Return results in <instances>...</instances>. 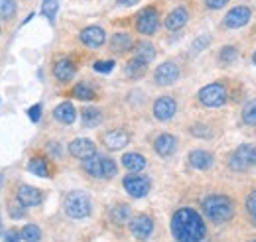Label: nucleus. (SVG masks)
Instances as JSON below:
<instances>
[{
	"mask_svg": "<svg viewBox=\"0 0 256 242\" xmlns=\"http://www.w3.org/2000/svg\"><path fill=\"white\" fill-rule=\"evenodd\" d=\"M0 232H2V222H0Z\"/></svg>",
	"mask_w": 256,
	"mask_h": 242,
	"instance_id": "obj_49",
	"label": "nucleus"
},
{
	"mask_svg": "<svg viewBox=\"0 0 256 242\" xmlns=\"http://www.w3.org/2000/svg\"><path fill=\"white\" fill-rule=\"evenodd\" d=\"M28 116H30V120H32L34 124H38L40 118H42V104H34V106H30Z\"/></svg>",
	"mask_w": 256,
	"mask_h": 242,
	"instance_id": "obj_41",
	"label": "nucleus"
},
{
	"mask_svg": "<svg viewBox=\"0 0 256 242\" xmlns=\"http://www.w3.org/2000/svg\"><path fill=\"white\" fill-rule=\"evenodd\" d=\"M188 162H190V166H192L193 170H197V172H207V170L213 168L215 156L207 150H193V152H190V156H188Z\"/></svg>",
	"mask_w": 256,
	"mask_h": 242,
	"instance_id": "obj_22",
	"label": "nucleus"
},
{
	"mask_svg": "<svg viewBox=\"0 0 256 242\" xmlns=\"http://www.w3.org/2000/svg\"><path fill=\"white\" fill-rule=\"evenodd\" d=\"M242 122L246 126H256V98L248 100L244 106H242V114H240Z\"/></svg>",
	"mask_w": 256,
	"mask_h": 242,
	"instance_id": "obj_34",
	"label": "nucleus"
},
{
	"mask_svg": "<svg viewBox=\"0 0 256 242\" xmlns=\"http://www.w3.org/2000/svg\"><path fill=\"white\" fill-rule=\"evenodd\" d=\"M190 134L195 136V138H201V140H211L215 136L213 126L203 124V122H193L192 126H190Z\"/></svg>",
	"mask_w": 256,
	"mask_h": 242,
	"instance_id": "obj_32",
	"label": "nucleus"
},
{
	"mask_svg": "<svg viewBox=\"0 0 256 242\" xmlns=\"http://www.w3.org/2000/svg\"><path fill=\"white\" fill-rule=\"evenodd\" d=\"M197 100L201 106L205 108H221L228 102V89L226 85L217 81V83H209L197 92Z\"/></svg>",
	"mask_w": 256,
	"mask_h": 242,
	"instance_id": "obj_6",
	"label": "nucleus"
},
{
	"mask_svg": "<svg viewBox=\"0 0 256 242\" xmlns=\"http://www.w3.org/2000/svg\"><path fill=\"white\" fill-rule=\"evenodd\" d=\"M128 228H130V232H132L134 238H138V240H148V238L154 234V218H152L150 214H146V212L136 214V216L130 218Z\"/></svg>",
	"mask_w": 256,
	"mask_h": 242,
	"instance_id": "obj_12",
	"label": "nucleus"
},
{
	"mask_svg": "<svg viewBox=\"0 0 256 242\" xmlns=\"http://www.w3.org/2000/svg\"><path fill=\"white\" fill-rule=\"evenodd\" d=\"M28 172L38 176V178H54L56 176V168H54L50 156H44V154H36L30 158Z\"/></svg>",
	"mask_w": 256,
	"mask_h": 242,
	"instance_id": "obj_19",
	"label": "nucleus"
},
{
	"mask_svg": "<svg viewBox=\"0 0 256 242\" xmlns=\"http://www.w3.org/2000/svg\"><path fill=\"white\" fill-rule=\"evenodd\" d=\"M20 240H22L20 230H16V228L6 230V234H4V242H20Z\"/></svg>",
	"mask_w": 256,
	"mask_h": 242,
	"instance_id": "obj_42",
	"label": "nucleus"
},
{
	"mask_svg": "<svg viewBox=\"0 0 256 242\" xmlns=\"http://www.w3.org/2000/svg\"><path fill=\"white\" fill-rule=\"evenodd\" d=\"M162 28V12L158 4L144 6L136 16H134V30L144 38L156 36Z\"/></svg>",
	"mask_w": 256,
	"mask_h": 242,
	"instance_id": "obj_3",
	"label": "nucleus"
},
{
	"mask_svg": "<svg viewBox=\"0 0 256 242\" xmlns=\"http://www.w3.org/2000/svg\"><path fill=\"white\" fill-rule=\"evenodd\" d=\"M18 18V0H0V22L12 26Z\"/></svg>",
	"mask_w": 256,
	"mask_h": 242,
	"instance_id": "obj_27",
	"label": "nucleus"
},
{
	"mask_svg": "<svg viewBox=\"0 0 256 242\" xmlns=\"http://www.w3.org/2000/svg\"><path fill=\"white\" fill-rule=\"evenodd\" d=\"M190 18H192V10H190L188 6H184V4H180V6H176L174 10H170V12L166 14V18H164V28L168 32L184 30V28L188 26Z\"/></svg>",
	"mask_w": 256,
	"mask_h": 242,
	"instance_id": "obj_13",
	"label": "nucleus"
},
{
	"mask_svg": "<svg viewBox=\"0 0 256 242\" xmlns=\"http://www.w3.org/2000/svg\"><path fill=\"white\" fill-rule=\"evenodd\" d=\"M140 0H116V6L118 8H130V6H136Z\"/></svg>",
	"mask_w": 256,
	"mask_h": 242,
	"instance_id": "obj_44",
	"label": "nucleus"
},
{
	"mask_svg": "<svg viewBox=\"0 0 256 242\" xmlns=\"http://www.w3.org/2000/svg\"><path fill=\"white\" fill-rule=\"evenodd\" d=\"M52 73H54V79L60 83V85H67L75 79L77 75V61L69 56H62L54 61V67H52Z\"/></svg>",
	"mask_w": 256,
	"mask_h": 242,
	"instance_id": "obj_10",
	"label": "nucleus"
},
{
	"mask_svg": "<svg viewBox=\"0 0 256 242\" xmlns=\"http://www.w3.org/2000/svg\"><path fill=\"white\" fill-rule=\"evenodd\" d=\"M172 234L178 242H203L207 236V226L195 209L184 207L172 216Z\"/></svg>",
	"mask_w": 256,
	"mask_h": 242,
	"instance_id": "obj_1",
	"label": "nucleus"
},
{
	"mask_svg": "<svg viewBox=\"0 0 256 242\" xmlns=\"http://www.w3.org/2000/svg\"><path fill=\"white\" fill-rule=\"evenodd\" d=\"M252 63H254V65H256V52H254V54H252Z\"/></svg>",
	"mask_w": 256,
	"mask_h": 242,
	"instance_id": "obj_47",
	"label": "nucleus"
},
{
	"mask_svg": "<svg viewBox=\"0 0 256 242\" xmlns=\"http://www.w3.org/2000/svg\"><path fill=\"white\" fill-rule=\"evenodd\" d=\"M134 38L128 32H114L108 40V52L112 56H126L134 50Z\"/></svg>",
	"mask_w": 256,
	"mask_h": 242,
	"instance_id": "obj_18",
	"label": "nucleus"
},
{
	"mask_svg": "<svg viewBox=\"0 0 256 242\" xmlns=\"http://www.w3.org/2000/svg\"><path fill=\"white\" fill-rule=\"evenodd\" d=\"M65 214L73 220H83L91 216L93 212V201L85 191H71L64 201Z\"/></svg>",
	"mask_w": 256,
	"mask_h": 242,
	"instance_id": "obj_5",
	"label": "nucleus"
},
{
	"mask_svg": "<svg viewBox=\"0 0 256 242\" xmlns=\"http://www.w3.org/2000/svg\"><path fill=\"white\" fill-rule=\"evenodd\" d=\"M8 212H10V216H12V218H22V216L26 214V207H24V205H20L18 201H14V203H10V205H8Z\"/></svg>",
	"mask_w": 256,
	"mask_h": 242,
	"instance_id": "obj_38",
	"label": "nucleus"
},
{
	"mask_svg": "<svg viewBox=\"0 0 256 242\" xmlns=\"http://www.w3.org/2000/svg\"><path fill=\"white\" fill-rule=\"evenodd\" d=\"M201 209L207 220H211L213 224H224L228 220H232L234 216V201L226 195L215 193L203 199Z\"/></svg>",
	"mask_w": 256,
	"mask_h": 242,
	"instance_id": "obj_2",
	"label": "nucleus"
},
{
	"mask_svg": "<svg viewBox=\"0 0 256 242\" xmlns=\"http://www.w3.org/2000/svg\"><path fill=\"white\" fill-rule=\"evenodd\" d=\"M250 20H252V8L240 4L226 12V16L223 18V28L224 30H238V28H244Z\"/></svg>",
	"mask_w": 256,
	"mask_h": 242,
	"instance_id": "obj_11",
	"label": "nucleus"
},
{
	"mask_svg": "<svg viewBox=\"0 0 256 242\" xmlns=\"http://www.w3.org/2000/svg\"><path fill=\"white\" fill-rule=\"evenodd\" d=\"M34 16H36V14H34V12H30V14H28V16H26V20H22V26H26V24H28V22H30V20H32Z\"/></svg>",
	"mask_w": 256,
	"mask_h": 242,
	"instance_id": "obj_45",
	"label": "nucleus"
},
{
	"mask_svg": "<svg viewBox=\"0 0 256 242\" xmlns=\"http://www.w3.org/2000/svg\"><path fill=\"white\" fill-rule=\"evenodd\" d=\"M148 63L142 60H138V58H130L126 61V65H124V77H126L128 81H140V79H144L146 77V73H148Z\"/></svg>",
	"mask_w": 256,
	"mask_h": 242,
	"instance_id": "obj_23",
	"label": "nucleus"
},
{
	"mask_svg": "<svg viewBox=\"0 0 256 242\" xmlns=\"http://www.w3.org/2000/svg\"><path fill=\"white\" fill-rule=\"evenodd\" d=\"M14 197H16V201L20 203V205H24L26 209H30V207H40L42 203H44V193H42V189H38V187H34V185H26V183H20L18 187H16V191H14Z\"/></svg>",
	"mask_w": 256,
	"mask_h": 242,
	"instance_id": "obj_14",
	"label": "nucleus"
},
{
	"mask_svg": "<svg viewBox=\"0 0 256 242\" xmlns=\"http://www.w3.org/2000/svg\"><path fill=\"white\" fill-rule=\"evenodd\" d=\"M95 71L96 73H110L114 69V61L112 60H106V61H96L95 65Z\"/></svg>",
	"mask_w": 256,
	"mask_h": 242,
	"instance_id": "obj_40",
	"label": "nucleus"
},
{
	"mask_svg": "<svg viewBox=\"0 0 256 242\" xmlns=\"http://www.w3.org/2000/svg\"><path fill=\"white\" fill-rule=\"evenodd\" d=\"M240 58V52H238V48L236 46H223L221 50H219V54H217V61H219V65L221 67H230V65H234L236 61Z\"/></svg>",
	"mask_w": 256,
	"mask_h": 242,
	"instance_id": "obj_31",
	"label": "nucleus"
},
{
	"mask_svg": "<svg viewBox=\"0 0 256 242\" xmlns=\"http://www.w3.org/2000/svg\"><path fill=\"white\" fill-rule=\"evenodd\" d=\"M108 216H110V220L116 226H124V224L130 222V218H132V209H130V205H126V203H116L110 209Z\"/></svg>",
	"mask_w": 256,
	"mask_h": 242,
	"instance_id": "obj_29",
	"label": "nucleus"
},
{
	"mask_svg": "<svg viewBox=\"0 0 256 242\" xmlns=\"http://www.w3.org/2000/svg\"><path fill=\"white\" fill-rule=\"evenodd\" d=\"M69 94L77 100H96L98 98V89L89 81H81L69 91Z\"/></svg>",
	"mask_w": 256,
	"mask_h": 242,
	"instance_id": "obj_25",
	"label": "nucleus"
},
{
	"mask_svg": "<svg viewBox=\"0 0 256 242\" xmlns=\"http://www.w3.org/2000/svg\"><path fill=\"white\" fill-rule=\"evenodd\" d=\"M230 0H203V4H205V8L207 10H211V12H217V10H223L224 6L228 4Z\"/></svg>",
	"mask_w": 256,
	"mask_h": 242,
	"instance_id": "obj_39",
	"label": "nucleus"
},
{
	"mask_svg": "<svg viewBox=\"0 0 256 242\" xmlns=\"http://www.w3.org/2000/svg\"><path fill=\"white\" fill-rule=\"evenodd\" d=\"M132 56L138 58V60L146 61V63L150 65L152 61L156 60L158 52H156V46H154V44H150V42H138V44H134Z\"/></svg>",
	"mask_w": 256,
	"mask_h": 242,
	"instance_id": "obj_28",
	"label": "nucleus"
},
{
	"mask_svg": "<svg viewBox=\"0 0 256 242\" xmlns=\"http://www.w3.org/2000/svg\"><path fill=\"white\" fill-rule=\"evenodd\" d=\"M60 12V0H46L42 2V16L50 20V24H56V16Z\"/></svg>",
	"mask_w": 256,
	"mask_h": 242,
	"instance_id": "obj_33",
	"label": "nucleus"
},
{
	"mask_svg": "<svg viewBox=\"0 0 256 242\" xmlns=\"http://www.w3.org/2000/svg\"><path fill=\"white\" fill-rule=\"evenodd\" d=\"M0 38H2V22H0Z\"/></svg>",
	"mask_w": 256,
	"mask_h": 242,
	"instance_id": "obj_48",
	"label": "nucleus"
},
{
	"mask_svg": "<svg viewBox=\"0 0 256 242\" xmlns=\"http://www.w3.org/2000/svg\"><path fill=\"white\" fill-rule=\"evenodd\" d=\"M180 79H182V65L176 60L164 61L154 71V85L156 87H172Z\"/></svg>",
	"mask_w": 256,
	"mask_h": 242,
	"instance_id": "obj_7",
	"label": "nucleus"
},
{
	"mask_svg": "<svg viewBox=\"0 0 256 242\" xmlns=\"http://www.w3.org/2000/svg\"><path fill=\"white\" fill-rule=\"evenodd\" d=\"M102 120H104V114L96 106H85L81 110V122H83L85 128H96V126L102 124Z\"/></svg>",
	"mask_w": 256,
	"mask_h": 242,
	"instance_id": "obj_30",
	"label": "nucleus"
},
{
	"mask_svg": "<svg viewBox=\"0 0 256 242\" xmlns=\"http://www.w3.org/2000/svg\"><path fill=\"white\" fill-rule=\"evenodd\" d=\"M178 146H180V140L174 134H168V132L156 136V140H154V152L160 158H172L178 152Z\"/></svg>",
	"mask_w": 256,
	"mask_h": 242,
	"instance_id": "obj_21",
	"label": "nucleus"
},
{
	"mask_svg": "<svg viewBox=\"0 0 256 242\" xmlns=\"http://www.w3.org/2000/svg\"><path fill=\"white\" fill-rule=\"evenodd\" d=\"M248 242H256V240H248Z\"/></svg>",
	"mask_w": 256,
	"mask_h": 242,
	"instance_id": "obj_50",
	"label": "nucleus"
},
{
	"mask_svg": "<svg viewBox=\"0 0 256 242\" xmlns=\"http://www.w3.org/2000/svg\"><path fill=\"white\" fill-rule=\"evenodd\" d=\"M122 166H124V170H128L130 174H140V172L146 170L148 162H146V158H144L142 154H138V152H128V154L122 156Z\"/></svg>",
	"mask_w": 256,
	"mask_h": 242,
	"instance_id": "obj_26",
	"label": "nucleus"
},
{
	"mask_svg": "<svg viewBox=\"0 0 256 242\" xmlns=\"http://www.w3.org/2000/svg\"><path fill=\"white\" fill-rule=\"evenodd\" d=\"M83 172L93 180H112L118 174V166L112 158L95 154L83 162Z\"/></svg>",
	"mask_w": 256,
	"mask_h": 242,
	"instance_id": "obj_4",
	"label": "nucleus"
},
{
	"mask_svg": "<svg viewBox=\"0 0 256 242\" xmlns=\"http://www.w3.org/2000/svg\"><path fill=\"white\" fill-rule=\"evenodd\" d=\"M244 211H246V216L250 220V224L256 228V189H252L246 199H244Z\"/></svg>",
	"mask_w": 256,
	"mask_h": 242,
	"instance_id": "obj_35",
	"label": "nucleus"
},
{
	"mask_svg": "<svg viewBox=\"0 0 256 242\" xmlns=\"http://www.w3.org/2000/svg\"><path fill=\"white\" fill-rule=\"evenodd\" d=\"M54 118L60 122V124H65V126H71L73 122L77 120V108L73 102L65 100L62 104H58L54 108Z\"/></svg>",
	"mask_w": 256,
	"mask_h": 242,
	"instance_id": "obj_24",
	"label": "nucleus"
},
{
	"mask_svg": "<svg viewBox=\"0 0 256 242\" xmlns=\"http://www.w3.org/2000/svg\"><path fill=\"white\" fill-rule=\"evenodd\" d=\"M79 42L87 50H100L106 44V30L102 26H87L79 32Z\"/></svg>",
	"mask_w": 256,
	"mask_h": 242,
	"instance_id": "obj_15",
	"label": "nucleus"
},
{
	"mask_svg": "<svg viewBox=\"0 0 256 242\" xmlns=\"http://www.w3.org/2000/svg\"><path fill=\"white\" fill-rule=\"evenodd\" d=\"M122 187L132 199H142L152 191V182L142 174H128L122 180Z\"/></svg>",
	"mask_w": 256,
	"mask_h": 242,
	"instance_id": "obj_9",
	"label": "nucleus"
},
{
	"mask_svg": "<svg viewBox=\"0 0 256 242\" xmlns=\"http://www.w3.org/2000/svg\"><path fill=\"white\" fill-rule=\"evenodd\" d=\"M20 234H22L24 242H42V230H40L38 224H26L20 230Z\"/></svg>",
	"mask_w": 256,
	"mask_h": 242,
	"instance_id": "obj_36",
	"label": "nucleus"
},
{
	"mask_svg": "<svg viewBox=\"0 0 256 242\" xmlns=\"http://www.w3.org/2000/svg\"><path fill=\"white\" fill-rule=\"evenodd\" d=\"M67 152H69L71 158L85 162V160H89L91 156H95L96 154V146L91 138H75L73 142H69Z\"/></svg>",
	"mask_w": 256,
	"mask_h": 242,
	"instance_id": "obj_20",
	"label": "nucleus"
},
{
	"mask_svg": "<svg viewBox=\"0 0 256 242\" xmlns=\"http://www.w3.org/2000/svg\"><path fill=\"white\" fill-rule=\"evenodd\" d=\"M252 166H256V146L254 150H252Z\"/></svg>",
	"mask_w": 256,
	"mask_h": 242,
	"instance_id": "obj_46",
	"label": "nucleus"
},
{
	"mask_svg": "<svg viewBox=\"0 0 256 242\" xmlns=\"http://www.w3.org/2000/svg\"><path fill=\"white\" fill-rule=\"evenodd\" d=\"M252 150H254L252 144H242V146H238L236 150L226 158L228 170H230V172H236V174L248 172V168L252 166Z\"/></svg>",
	"mask_w": 256,
	"mask_h": 242,
	"instance_id": "obj_8",
	"label": "nucleus"
},
{
	"mask_svg": "<svg viewBox=\"0 0 256 242\" xmlns=\"http://www.w3.org/2000/svg\"><path fill=\"white\" fill-rule=\"evenodd\" d=\"M132 136L128 130H122V128H116V130H108L100 136V142L106 150L110 152H118V150H124L128 144H130Z\"/></svg>",
	"mask_w": 256,
	"mask_h": 242,
	"instance_id": "obj_16",
	"label": "nucleus"
},
{
	"mask_svg": "<svg viewBox=\"0 0 256 242\" xmlns=\"http://www.w3.org/2000/svg\"><path fill=\"white\" fill-rule=\"evenodd\" d=\"M48 150H50V154H52L56 160H58V158H62V146H60L56 140H54V144H50V146H48Z\"/></svg>",
	"mask_w": 256,
	"mask_h": 242,
	"instance_id": "obj_43",
	"label": "nucleus"
},
{
	"mask_svg": "<svg viewBox=\"0 0 256 242\" xmlns=\"http://www.w3.org/2000/svg\"><path fill=\"white\" fill-rule=\"evenodd\" d=\"M152 114H154L156 120H160V122L172 120V118L178 114V100H176L174 96H170V94L156 98V102H154V106H152Z\"/></svg>",
	"mask_w": 256,
	"mask_h": 242,
	"instance_id": "obj_17",
	"label": "nucleus"
},
{
	"mask_svg": "<svg viewBox=\"0 0 256 242\" xmlns=\"http://www.w3.org/2000/svg\"><path fill=\"white\" fill-rule=\"evenodd\" d=\"M211 42H213V38L209 36V34H203V36H199V38H195V42L192 44V54L193 56H197V54H201L203 50H207L209 46H211Z\"/></svg>",
	"mask_w": 256,
	"mask_h": 242,
	"instance_id": "obj_37",
	"label": "nucleus"
}]
</instances>
